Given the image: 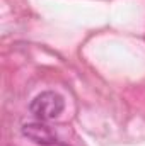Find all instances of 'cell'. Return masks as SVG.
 Returning <instances> with one entry per match:
<instances>
[{
	"instance_id": "6da1fadb",
	"label": "cell",
	"mask_w": 145,
	"mask_h": 146,
	"mask_svg": "<svg viewBox=\"0 0 145 146\" xmlns=\"http://www.w3.org/2000/svg\"><path fill=\"white\" fill-rule=\"evenodd\" d=\"M63 109H65L63 97L51 90L38 94L29 104V110L38 121H53L63 112Z\"/></svg>"
},
{
	"instance_id": "7a4b0ae2",
	"label": "cell",
	"mask_w": 145,
	"mask_h": 146,
	"mask_svg": "<svg viewBox=\"0 0 145 146\" xmlns=\"http://www.w3.org/2000/svg\"><path fill=\"white\" fill-rule=\"evenodd\" d=\"M21 131H22V136H26L29 141H33V143H36L39 146H51L60 143L56 133L48 124H44L43 121L28 122V124L22 126Z\"/></svg>"
},
{
	"instance_id": "3957f363",
	"label": "cell",
	"mask_w": 145,
	"mask_h": 146,
	"mask_svg": "<svg viewBox=\"0 0 145 146\" xmlns=\"http://www.w3.org/2000/svg\"><path fill=\"white\" fill-rule=\"evenodd\" d=\"M51 146H68V145H63V143H56V145H51Z\"/></svg>"
}]
</instances>
